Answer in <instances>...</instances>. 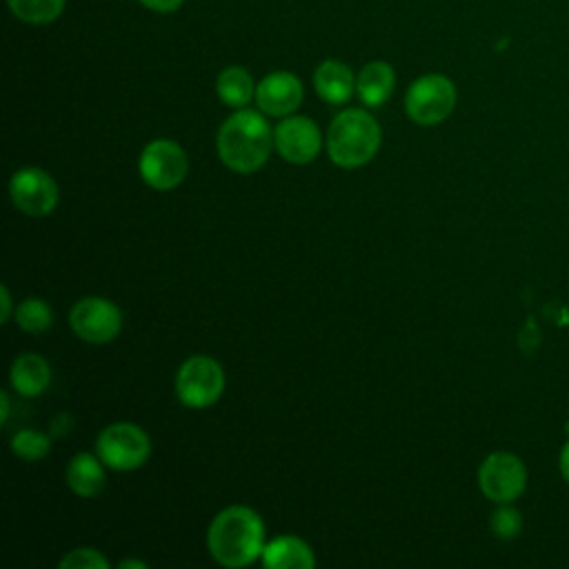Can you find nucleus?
<instances>
[{
    "mask_svg": "<svg viewBox=\"0 0 569 569\" xmlns=\"http://www.w3.org/2000/svg\"><path fill=\"white\" fill-rule=\"evenodd\" d=\"M209 553L224 567H247L262 556V518L242 505L222 509L207 531Z\"/></svg>",
    "mask_w": 569,
    "mask_h": 569,
    "instance_id": "1",
    "label": "nucleus"
},
{
    "mask_svg": "<svg viewBox=\"0 0 569 569\" xmlns=\"http://www.w3.org/2000/svg\"><path fill=\"white\" fill-rule=\"evenodd\" d=\"M216 142L218 156L229 169L238 173H249L267 162L273 144V133L258 111L238 109L220 124Z\"/></svg>",
    "mask_w": 569,
    "mask_h": 569,
    "instance_id": "2",
    "label": "nucleus"
},
{
    "mask_svg": "<svg viewBox=\"0 0 569 569\" xmlns=\"http://www.w3.org/2000/svg\"><path fill=\"white\" fill-rule=\"evenodd\" d=\"M380 147V127L365 109L340 111L327 133L329 158L345 169L367 164Z\"/></svg>",
    "mask_w": 569,
    "mask_h": 569,
    "instance_id": "3",
    "label": "nucleus"
},
{
    "mask_svg": "<svg viewBox=\"0 0 569 569\" xmlns=\"http://www.w3.org/2000/svg\"><path fill=\"white\" fill-rule=\"evenodd\" d=\"M456 107V87L442 73H427L413 80L405 96L407 116L422 127H431L451 116Z\"/></svg>",
    "mask_w": 569,
    "mask_h": 569,
    "instance_id": "4",
    "label": "nucleus"
},
{
    "mask_svg": "<svg viewBox=\"0 0 569 569\" xmlns=\"http://www.w3.org/2000/svg\"><path fill=\"white\" fill-rule=\"evenodd\" d=\"M100 460L116 471H131L147 462L151 442L149 436L133 422H113L98 436Z\"/></svg>",
    "mask_w": 569,
    "mask_h": 569,
    "instance_id": "5",
    "label": "nucleus"
},
{
    "mask_svg": "<svg viewBox=\"0 0 569 569\" xmlns=\"http://www.w3.org/2000/svg\"><path fill=\"white\" fill-rule=\"evenodd\" d=\"M224 389V371L209 356H191L176 376V393L182 405L204 409L213 405Z\"/></svg>",
    "mask_w": 569,
    "mask_h": 569,
    "instance_id": "6",
    "label": "nucleus"
},
{
    "mask_svg": "<svg viewBox=\"0 0 569 569\" xmlns=\"http://www.w3.org/2000/svg\"><path fill=\"white\" fill-rule=\"evenodd\" d=\"M480 491L493 502H511L527 487L525 462L509 451L489 453L478 469Z\"/></svg>",
    "mask_w": 569,
    "mask_h": 569,
    "instance_id": "7",
    "label": "nucleus"
},
{
    "mask_svg": "<svg viewBox=\"0 0 569 569\" xmlns=\"http://www.w3.org/2000/svg\"><path fill=\"white\" fill-rule=\"evenodd\" d=\"M138 169L142 180L149 187L167 191L178 187L184 180L189 164H187V153L178 142L160 138L149 142L142 149Z\"/></svg>",
    "mask_w": 569,
    "mask_h": 569,
    "instance_id": "8",
    "label": "nucleus"
},
{
    "mask_svg": "<svg viewBox=\"0 0 569 569\" xmlns=\"http://www.w3.org/2000/svg\"><path fill=\"white\" fill-rule=\"evenodd\" d=\"M69 325L84 342L104 345L120 333L122 313L107 298H82L73 305L69 313Z\"/></svg>",
    "mask_w": 569,
    "mask_h": 569,
    "instance_id": "9",
    "label": "nucleus"
},
{
    "mask_svg": "<svg viewBox=\"0 0 569 569\" xmlns=\"http://www.w3.org/2000/svg\"><path fill=\"white\" fill-rule=\"evenodd\" d=\"M9 193L11 202L27 216H47L58 204V184L38 167L18 169L11 176Z\"/></svg>",
    "mask_w": 569,
    "mask_h": 569,
    "instance_id": "10",
    "label": "nucleus"
},
{
    "mask_svg": "<svg viewBox=\"0 0 569 569\" xmlns=\"http://www.w3.org/2000/svg\"><path fill=\"white\" fill-rule=\"evenodd\" d=\"M278 153L291 164L311 162L322 144L318 124L307 116H289L273 131Z\"/></svg>",
    "mask_w": 569,
    "mask_h": 569,
    "instance_id": "11",
    "label": "nucleus"
},
{
    "mask_svg": "<svg viewBox=\"0 0 569 569\" xmlns=\"http://www.w3.org/2000/svg\"><path fill=\"white\" fill-rule=\"evenodd\" d=\"M305 89L298 76L289 71H273L256 87V102L267 116H289L302 102Z\"/></svg>",
    "mask_w": 569,
    "mask_h": 569,
    "instance_id": "12",
    "label": "nucleus"
},
{
    "mask_svg": "<svg viewBox=\"0 0 569 569\" xmlns=\"http://www.w3.org/2000/svg\"><path fill=\"white\" fill-rule=\"evenodd\" d=\"M313 87L325 102L345 104L356 91V76L345 62L325 60L313 73Z\"/></svg>",
    "mask_w": 569,
    "mask_h": 569,
    "instance_id": "13",
    "label": "nucleus"
},
{
    "mask_svg": "<svg viewBox=\"0 0 569 569\" xmlns=\"http://www.w3.org/2000/svg\"><path fill=\"white\" fill-rule=\"evenodd\" d=\"M262 562L269 569H311L316 565L311 547L296 536H280L264 545Z\"/></svg>",
    "mask_w": 569,
    "mask_h": 569,
    "instance_id": "14",
    "label": "nucleus"
},
{
    "mask_svg": "<svg viewBox=\"0 0 569 569\" xmlns=\"http://www.w3.org/2000/svg\"><path fill=\"white\" fill-rule=\"evenodd\" d=\"M393 84H396V73L391 64L382 60L367 62L356 78V91L367 107L385 104L393 91Z\"/></svg>",
    "mask_w": 569,
    "mask_h": 569,
    "instance_id": "15",
    "label": "nucleus"
},
{
    "mask_svg": "<svg viewBox=\"0 0 569 569\" xmlns=\"http://www.w3.org/2000/svg\"><path fill=\"white\" fill-rule=\"evenodd\" d=\"M51 382L49 362L38 353H22L11 365V385L20 396H40Z\"/></svg>",
    "mask_w": 569,
    "mask_h": 569,
    "instance_id": "16",
    "label": "nucleus"
},
{
    "mask_svg": "<svg viewBox=\"0 0 569 569\" xmlns=\"http://www.w3.org/2000/svg\"><path fill=\"white\" fill-rule=\"evenodd\" d=\"M98 458L91 453H78L67 465V485L80 498H96L104 489V462Z\"/></svg>",
    "mask_w": 569,
    "mask_h": 569,
    "instance_id": "17",
    "label": "nucleus"
},
{
    "mask_svg": "<svg viewBox=\"0 0 569 569\" xmlns=\"http://www.w3.org/2000/svg\"><path fill=\"white\" fill-rule=\"evenodd\" d=\"M216 93L222 104L233 109H244L256 93L253 78L244 67H238V64L227 67L220 71L216 80Z\"/></svg>",
    "mask_w": 569,
    "mask_h": 569,
    "instance_id": "18",
    "label": "nucleus"
},
{
    "mask_svg": "<svg viewBox=\"0 0 569 569\" xmlns=\"http://www.w3.org/2000/svg\"><path fill=\"white\" fill-rule=\"evenodd\" d=\"M64 2L67 0H7L9 11L27 24L53 22L62 13Z\"/></svg>",
    "mask_w": 569,
    "mask_h": 569,
    "instance_id": "19",
    "label": "nucleus"
},
{
    "mask_svg": "<svg viewBox=\"0 0 569 569\" xmlns=\"http://www.w3.org/2000/svg\"><path fill=\"white\" fill-rule=\"evenodd\" d=\"M16 322H18L20 329H24L29 333H40V331L51 327L53 311L44 300L27 298L16 309Z\"/></svg>",
    "mask_w": 569,
    "mask_h": 569,
    "instance_id": "20",
    "label": "nucleus"
},
{
    "mask_svg": "<svg viewBox=\"0 0 569 569\" xmlns=\"http://www.w3.org/2000/svg\"><path fill=\"white\" fill-rule=\"evenodd\" d=\"M51 449V442L44 433L33 429H22L11 438V451L22 460H42Z\"/></svg>",
    "mask_w": 569,
    "mask_h": 569,
    "instance_id": "21",
    "label": "nucleus"
},
{
    "mask_svg": "<svg viewBox=\"0 0 569 569\" xmlns=\"http://www.w3.org/2000/svg\"><path fill=\"white\" fill-rule=\"evenodd\" d=\"M489 527H491V533L500 540H513L520 531H522V516L518 509L509 507V502H502V507H498L493 513H491V520H489Z\"/></svg>",
    "mask_w": 569,
    "mask_h": 569,
    "instance_id": "22",
    "label": "nucleus"
},
{
    "mask_svg": "<svg viewBox=\"0 0 569 569\" xmlns=\"http://www.w3.org/2000/svg\"><path fill=\"white\" fill-rule=\"evenodd\" d=\"M60 567L62 569H107L109 560L91 547H78L60 560Z\"/></svg>",
    "mask_w": 569,
    "mask_h": 569,
    "instance_id": "23",
    "label": "nucleus"
},
{
    "mask_svg": "<svg viewBox=\"0 0 569 569\" xmlns=\"http://www.w3.org/2000/svg\"><path fill=\"white\" fill-rule=\"evenodd\" d=\"M140 2L156 13H173L182 7L184 0H140Z\"/></svg>",
    "mask_w": 569,
    "mask_h": 569,
    "instance_id": "24",
    "label": "nucleus"
},
{
    "mask_svg": "<svg viewBox=\"0 0 569 569\" xmlns=\"http://www.w3.org/2000/svg\"><path fill=\"white\" fill-rule=\"evenodd\" d=\"M0 293H2V313H0V322H7L9 316H11V293H9L7 287H2Z\"/></svg>",
    "mask_w": 569,
    "mask_h": 569,
    "instance_id": "25",
    "label": "nucleus"
},
{
    "mask_svg": "<svg viewBox=\"0 0 569 569\" xmlns=\"http://www.w3.org/2000/svg\"><path fill=\"white\" fill-rule=\"evenodd\" d=\"M558 467H560L562 478L569 482V440L565 442V447H562V451H560V462H558Z\"/></svg>",
    "mask_w": 569,
    "mask_h": 569,
    "instance_id": "26",
    "label": "nucleus"
},
{
    "mask_svg": "<svg viewBox=\"0 0 569 569\" xmlns=\"http://www.w3.org/2000/svg\"><path fill=\"white\" fill-rule=\"evenodd\" d=\"M0 402H2L0 418H2V422H7V418H9V396H7V391H2V393H0Z\"/></svg>",
    "mask_w": 569,
    "mask_h": 569,
    "instance_id": "27",
    "label": "nucleus"
},
{
    "mask_svg": "<svg viewBox=\"0 0 569 569\" xmlns=\"http://www.w3.org/2000/svg\"><path fill=\"white\" fill-rule=\"evenodd\" d=\"M118 567H120V569H127V567H138V569H144L147 565H144L142 560H122V562H118Z\"/></svg>",
    "mask_w": 569,
    "mask_h": 569,
    "instance_id": "28",
    "label": "nucleus"
}]
</instances>
